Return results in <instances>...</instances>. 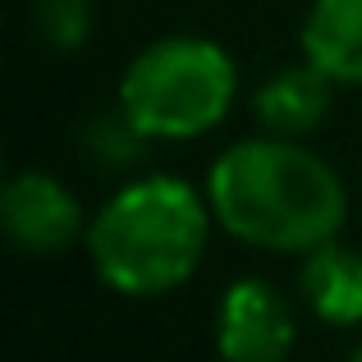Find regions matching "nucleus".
Masks as SVG:
<instances>
[{
	"label": "nucleus",
	"mask_w": 362,
	"mask_h": 362,
	"mask_svg": "<svg viewBox=\"0 0 362 362\" xmlns=\"http://www.w3.org/2000/svg\"><path fill=\"white\" fill-rule=\"evenodd\" d=\"M221 230L266 252H312L335 239L349 216L339 175L293 138H247L221 151L206 175Z\"/></svg>",
	"instance_id": "1"
},
{
	"label": "nucleus",
	"mask_w": 362,
	"mask_h": 362,
	"mask_svg": "<svg viewBox=\"0 0 362 362\" xmlns=\"http://www.w3.org/2000/svg\"><path fill=\"white\" fill-rule=\"evenodd\" d=\"M211 202L184 179L147 175L124 184L88 225V257L101 284L156 298L193 280L211 239Z\"/></svg>",
	"instance_id": "2"
},
{
	"label": "nucleus",
	"mask_w": 362,
	"mask_h": 362,
	"mask_svg": "<svg viewBox=\"0 0 362 362\" xmlns=\"http://www.w3.org/2000/svg\"><path fill=\"white\" fill-rule=\"evenodd\" d=\"M239 92L234 60L206 37H160L133 55L119 106L147 138H197L230 115Z\"/></svg>",
	"instance_id": "3"
},
{
	"label": "nucleus",
	"mask_w": 362,
	"mask_h": 362,
	"mask_svg": "<svg viewBox=\"0 0 362 362\" xmlns=\"http://www.w3.org/2000/svg\"><path fill=\"white\" fill-rule=\"evenodd\" d=\"M293 308L275 284L234 280L216 308V349L225 362H284L293 349Z\"/></svg>",
	"instance_id": "4"
},
{
	"label": "nucleus",
	"mask_w": 362,
	"mask_h": 362,
	"mask_svg": "<svg viewBox=\"0 0 362 362\" xmlns=\"http://www.w3.org/2000/svg\"><path fill=\"white\" fill-rule=\"evenodd\" d=\"M0 216H5L9 243L28 257H55L83 234V206L74 188L42 170H23L9 179Z\"/></svg>",
	"instance_id": "5"
},
{
	"label": "nucleus",
	"mask_w": 362,
	"mask_h": 362,
	"mask_svg": "<svg viewBox=\"0 0 362 362\" xmlns=\"http://www.w3.org/2000/svg\"><path fill=\"white\" fill-rule=\"evenodd\" d=\"M330 74H321L317 64L303 55L298 64H284L271 78L257 88L252 97V115L266 133H280V138H303L312 133L330 110Z\"/></svg>",
	"instance_id": "6"
},
{
	"label": "nucleus",
	"mask_w": 362,
	"mask_h": 362,
	"mask_svg": "<svg viewBox=\"0 0 362 362\" xmlns=\"http://www.w3.org/2000/svg\"><path fill=\"white\" fill-rule=\"evenodd\" d=\"M303 303L330 326H358L362 321V252L326 239L303 257L298 275Z\"/></svg>",
	"instance_id": "7"
},
{
	"label": "nucleus",
	"mask_w": 362,
	"mask_h": 362,
	"mask_svg": "<svg viewBox=\"0 0 362 362\" xmlns=\"http://www.w3.org/2000/svg\"><path fill=\"white\" fill-rule=\"evenodd\" d=\"M303 55L335 83H362V0H312Z\"/></svg>",
	"instance_id": "8"
},
{
	"label": "nucleus",
	"mask_w": 362,
	"mask_h": 362,
	"mask_svg": "<svg viewBox=\"0 0 362 362\" xmlns=\"http://www.w3.org/2000/svg\"><path fill=\"white\" fill-rule=\"evenodd\" d=\"M88 151L97 156V165L124 170V165H138L147 156V133L133 124L129 110H106L88 124Z\"/></svg>",
	"instance_id": "9"
},
{
	"label": "nucleus",
	"mask_w": 362,
	"mask_h": 362,
	"mask_svg": "<svg viewBox=\"0 0 362 362\" xmlns=\"http://www.w3.org/2000/svg\"><path fill=\"white\" fill-rule=\"evenodd\" d=\"M92 23H97L92 0H33V28L55 51H78L92 37Z\"/></svg>",
	"instance_id": "10"
},
{
	"label": "nucleus",
	"mask_w": 362,
	"mask_h": 362,
	"mask_svg": "<svg viewBox=\"0 0 362 362\" xmlns=\"http://www.w3.org/2000/svg\"><path fill=\"white\" fill-rule=\"evenodd\" d=\"M349 362H362V344H358V354H354V358H349Z\"/></svg>",
	"instance_id": "11"
}]
</instances>
